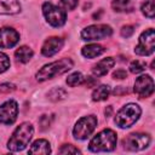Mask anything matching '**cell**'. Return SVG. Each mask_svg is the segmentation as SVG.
I'll return each instance as SVG.
<instances>
[{
  "label": "cell",
  "instance_id": "1",
  "mask_svg": "<svg viewBox=\"0 0 155 155\" xmlns=\"http://www.w3.org/2000/svg\"><path fill=\"white\" fill-rule=\"evenodd\" d=\"M34 134V127L30 122H22L16 127L12 136L7 142V148L10 151H21L27 145H29Z\"/></svg>",
  "mask_w": 155,
  "mask_h": 155
},
{
  "label": "cell",
  "instance_id": "2",
  "mask_svg": "<svg viewBox=\"0 0 155 155\" xmlns=\"http://www.w3.org/2000/svg\"><path fill=\"white\" fill-rule=\"evenodd\" d=\"M73 67H74V62L70 58H62L59 61H54V62H51L48 64H45L35 74V78L38 81L42 82V81L53 79L57 75H62V74L67 73Z\"/></svg>",
  "mask_w": 155,
  "mask_h": 155
},
{
  "label": "cell",
  "instance_id": "3",
  "mask_svg": "<svg viewBox=\"0 0 155 155\" xmlns=\"http://www.w3.org/2000/svg\"><path fill=\"white\" fill-rule=\"evenodd\" d=\"M116 133L110 130L105 128L98 132L90 142L88 149L92 153H101V151H111L116 147Z\"/></svg>",
  "mask_w": 155,
  "mask_h": 155
},
{
  "label": "cell",
  "instance_id": "4",
  "mask_svg": "<svg viewBox=\"0 0 155 155\" xmlns=\"http://www.w3.org/2000/svg\"><path fill=\"white\" fill-rule=\"evenodd\" d=\"M142 114V109L136 103H128L124 105L115 116V124L120 128H128L133 126Z\"/></svg>",
  "mask_w": 155,
  "mask_h": 155
},
{
  "label": "cell",
  "instance_id": "5",
  "mask_svg": "<svg viewBox=\"0 0 155 155\" xmlns=\"http://www.w3.org/2000/svg\"><path fill=\"white\" fill-rule=\"evenodd\" d=\"M42 13L46 22L52 27H62L67 21L65 11L62 10L59 6H56L51 2H44L42 5Z\"/></svg>",
  "mask_w": 155,
  "mask_h": 155
},
{
  "label": "cell",
  "instance_id": "6",
  "mask_svg": "<svg viewBox=\"0 0 155 155\" xmlns=\"http://www.w3.org/2000/svg\"><path fill=\"white\" fill-rule=\"evenodd\" d=\"M113 29L107 24H92L81 30V39L85 41H97L111 36Z\"/></svg>",
  "mask_w": 155,
  "mask_h": 155
},
{
  "label": "cell",
  "instance_id": "7",
  "mask_svg": "<svg viewBox=\"0 0 155 155\" xmlns=\"http://www.w3.org/2000/svg\"><path fill=\"white\" fill-rule=\"evenodd\" d=\"M97 117L94 115H87L81 119H79L73 128V134L76 139L84 140L87 137L91 136V133L94 131L97 126Z\"/></svg>",
  "mask_w": 155,
  "mask_h": 155
},
{
  "label": "cell",
  "instance_id": "8",
  "mask_svg": "<svg viewBox=\"0 0 155 155\" xmlns=\"http://www.w3.org/2000/svg\"><path fill=\"white\" fill-rule=\"evenodd\" d=\"M155 51V31L154 29H147L138 39V45L134 47V52L138 56H150Z\"/></svg>",
  "mask_w": 155,
  "mask_h": 155
},
{
  "label": "cell",
  "instance_id": "9",
  "mask_svg": "<svg viewBox=\"0 0 155 155\" xmlns=\"http://www.w3.org/2000/svg\"><path fill=\"white\" fill-rule=\"evenodd\" d=\"M150 136L147 133H131L124 138L122 145L128 151H139L149 147Z\"/></svg>",
  "mask_w": 155,
  "mask_h": 155
},
{
  "label": "cell",
  "instance_id": "10",
  "mask_svg": "<svg viewBox=\"0 0 155 155\" xmlns=\"http://www.w3.org/2000/svg\"><path fill=\"white\" fill-rule=\"evenodd\" d=\"M18 115V104L16 101L10 99L0 105V124L12 125Z\"/></svg>",
  "mask_w": 155,
  "mask_h": 155
},
{
  "label": "cell",
  "instance_id": "11",
  "mask_svg": "<svg viewBox=\"0 0 155 155\" xmlns=\"http://www.w3.org/2000/svg\"><path fill=\"white\" fill-rule=\"evenodd\" d=\"M133 91L139 98L150 97L154 93V80H153V78L150 75H140L134 82Z\"/></svg>",
  "mask_w": 155,
  "mask_h": 155
},
{
  "label": "cell",
  "instance_id": "12",
  "mask_svg": "<svg viewBox=\"0 0 155 155\" xmlns=\"http://www.w3.org/2000/svg\"><path fill=\"white\" fill-rule=\"evenodd\" d=\"M19 41V34L17 30L10 27L0 28V47L1 48H12Z\"/></svg>",
  "mask_w": 155,
  "mask_h": 155
},
{
  "label": "cell",
  "instance_id": "13",
  "mask_svg": "<svg viewBox=\"0 0 155 155\" xmlns=\"http://www.w3.org/2000/svg\"><path fill=\"white\" fill-rule=\"evenodd\" d=\"M64 45V40L62 38L58 36H51L48 39L45 40V42L42 44L41 47V53L45 57H52L56 53H58L61 51V48Z\"/></svg>",
  "mask_w": 155,
  "mask_h": 155
},
{
  "label": "cell",
  "instance_id": "14",
  "mask_svg": "<svg viewBox=\"0 0 155 155\" xmlns=\"http://www.w3.org/2000/svg\"><path fill=\"white\" fill-rule=\"evenodd\" d=\"M115 64V59L113 57H107V58H103L102 61H99L97 64L93 65L92 68V74L97 78H101V76H104L107 75V73L114 67Z\"/></svg>",
  "mask_w": 155,
  "mask_h": 155
},
{
  "label": "cell",
  "instance_id": "15",
  "mask_svg": "<svg viewBox=\"0 0 155 155\" xmlns=\"http://www.w3.org/2000/svg\"><path fill=\"white\" fill-rule=\"evenodd\" d=\"M21 11L18 0H0V15H15Z\"/></svg>",
  "mask_w": 155,
  "mask_h": 155
},
{
  "label": "cell",
  "instance_id": "16",
  "mask_svg": "<svg viewBox=\"0 0 155 155\" xmlns=\"http://www.w3.org/2000/svg\"><path fill=\"white\" fill-rule=\"evenodd\" d=\"M28 153L29 154H36V155H39V154H44V155L50 154L51 153V147H50L48 140H46V139H36L30 145Z\"/></svg>",
  "mask_w": 155,
  "mask_h": 155
},
{
  "label": "cell",
  "instance_id": "17",
  "mask_svg": "<svg viewBox=\"0 0 155 155\" xmlns=\"http://www.w3.org/2000/svg\"><path fill=\"white\" fill-rule=\"evenodd\" d=\"M105 48L102 46V45H98V44H90V45H86L82 47L81 50V53L84 57L86 58H96L98 56H101L102 53H104Z\"/></svg>",
  "mask_w": 155,
  "mask_h": 155
},
{
  "label": "cell",
  "instance_id": "18",
  "mask_svg": "<svg viewBox=\"0 0 155 155\" xmlns=\"http://www.w3.org/2000/svg\"><path fill=\"white\" fill-rule=\"evenodd\" d=\"M111 93V90L108 85H99L97 86L93 92H92V99L94 102H102V101H105L108 99V97L110 96Z\"/></svg>",
  "mask_w": 155,
  "mask_h": 155
},
{
  "label": "cell",
  "instance_id": "19",
  "mask_svg": "<svg viewBox=\"0 0 155 155\" xmlns=\"http://www.w3.org/2000/svg\"><path fill=\"white\" fill-rule=\"evenodd\" d=\"M33 54H34L33 50H31L30 47H28V46H21V47H18V48L16 50V52H15L16 59H17L18 62H21V63H27V62H29L30 58L33 57Z\"/></svg>",
  "mask_w": 155,
  "mask_h": 155
},
{
  "label": "cell",
  "instance_id": "20",
  "mask_svg": "<svg viewBox=\"0 0 155 155\" xmlns=\"http://www.w3.org/2000/svg\"><path fill=\"white\" fill-rule=\"evenodd\" d=\"M47 97L52 102H61L68 97V92L62 87H53L51 91H48Z\"/></svg>",
  "mask_w": 155,
  "mask_h": 155
},
{
  "label": "cell",
  "instance_id": "21",
  "mask_svg": "<svg viewBox=\"0 0 155 155\" xmlns=\"http://www.w3.org/2000/svg\"><path fill=\"white\" fill-rule=\"evenodd\" d=\"M111 7L116 12H126L132 10L131 0H113Z\"/></svg>",
  "mask_w": 155,
  "mask_h": 155
},
{
  "label": "cell",
  "instance_id": "22",
  "mask_svg": "<svg viewBox=\"0 0 155 155\" xmlns=\"http://www.w3.org/2000/svg\"><path fill=\"white\" fill-rule=\"evenodd\" d=\"M84 75L80 73V71H75V73H71L70 75H68L67 78V85L70 86V87H75V86H79L81 84H84Z\"/></svg>",
  "mask_w": 155,
  "mask_h": 155
},
{
  "label": "cell",
  "instance_id": "23",
  "mask_svg": "<svg viewBox=\"0 0 155 155\" xmlns=\"http://www.w3.org/2000/svg\"><path fill=\"white\" fill-rule=\"evenodd\" d=\"M128 68H130V71L132 74H139V73H142V71L145 70L147 63L144 61H140V59H134V61H132L130 63V67Z\"/></svg>",
  "mask_w": 155,
  "mask_h": 155
},
{
  "label": "cell",
  "instance_id": "24",
  "mask_svg": "<svg viewBox=\"0 0 155 155\" xmlns=\"http://www.w3.org/2000/svg\"><path fill=\"white\" fill-rule=\"evenodd\" d=\"M143 15L148 18H154V13H155V7H154V0H148L145 1L142 7H140Z\"/></svg>",
  "mask_w": 155,
  "mask_h": 155
},
{
  "label": "cell",
  "instance_id": "25",
  "mask_svg": "<svg viewBox=\"0 0 155 155\" xmlns=\"http://www.w3.org/2000/svg\"><path fill=\"white\" fill-rule=\"evenodd\" d=\"M78 6V0H59V7L64 11H71Z\"/></svg>",
  "mask_w": 155,
  "mask_h": 155
},
{
  "label": "cell",
  "instance_id": "26",
  "mask_svg": "<svg viewBox=\"0 0 155 155\" xmlns=\"http://www.w3.org/2000/svg\"><path fill=\"white\" fill-rule=\"evenodd\" d=\"M10 68V58L6 53L0 52V74L5 73Z\"/></svg>",
  "mask_w": 155,
  "mask_h": 155
},
{
  "label": "cell",
  "instance_id": "27",
  "mask_svg": "<svg viewBox=\"0 0 155 155\" xmlns=\"http://www.w3.org/2000/svg\"><path fill=\"white\" fill-rule=\"evenodd\" d=\"M59 154H80V150L71 144H64L59 150Z\"/></svg>",
  "mask_w": 155,
  "mask_h": 155
},
{
  "label": "cell",
  "instance_id": "28",
  "mask_svg": "<svg viewBox=\"0 0 155 155\" xmlns=\"http://www.w3.org/2000/svg\"><path fill=\"white\" fill-rule=\"evenodd\" d=\"M16 90V86L11 82H2L0 84V93H10Z\"/></svg>",
  "mask_w": 155,
  "mask_h": 155
},
{
  "label": "cell",
  "instance_id": "29",
  "mask_svg": "<svg viewBox=\"0 0 155 155\" xmlns=\"http://www.w3.org/2000/svg\"><path fill=\"white\" fill-rule=\"evenodd\" d=\"M121 36H124V38H130V36H132V34L134 33V27L133 25H124L122 28H121Z\"/></svg>",
  "mask_w": 155,
  "mask_h": 155
},
{
  "label": "cell",
  "instance_id": "30",
  "mask_svg": "<svg viewBox=\"0 0 155 155\" xmlns=\"http://www.w3.org/2000/svg\"><path fill=\"white\" fill-rule=\"evenodd\" d=\"M39 124H40V126H41V130H46V128H48V127H50V124H51L48 115H42V116L40 117Z\"/></svg>",
  "mask_w": 155,
  "mask_h": 155
},
{
  "label": "cell",
  "instance_id": "31",
  "mask_svg": "<svg viewBox=\"0 0 155 155\" xmlns=\"http://www.w3.org/2000/svg\"><path fill=\"white\" fill-rule=\"evenodd\" d=\"M113 78H114V79H119V80L126 79V78H127V71H126L125 69H117L116 71L113 73Z\"/></svg>",
  "mask_w": 155,
  "mask_h": 155
},
{
  "label": "cell",
  "instance_id": "32",
  "mask_svg": "<svg viewBox=\"0 0 155 155\" xmlns=\"http://www.w3.org/2000/svg\"><path fill=\"white\" fill-rule=\"evenodd\" d=\"M84 81H86V86H87V87H93V86L97 84V80H96L94 78H92V76H87Z\"/></svg>",
  "mask_w": 155,
  "mask_h": 155
},
{
  "label": "cell",
  "instance_id": "33",
  "mask_svg": "<svg viewBox=\"0 0 155 155\" xmlns=\"http://www.w3.org/2000/svg\"><path fill=\"white\" fill-rule=\"evenodd\" d=\"M111 111H113V108L109 105V107L105 109V116H107V117H109V116H110V114H111Z\"/></svg>",
  "mask_w": 155,
  "mask_h": 155
}]
</instances>
